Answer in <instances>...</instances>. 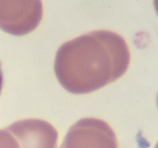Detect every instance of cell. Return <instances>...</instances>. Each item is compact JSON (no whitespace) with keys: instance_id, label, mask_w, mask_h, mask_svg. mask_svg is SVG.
<instances>
[{"instance_id":"6da1fadb","label":"cell","mask_w":158,"mask_h":148,"mask_svg":"<svg viewBox=\"0 0 158 148\" xmlns=\"http://www.w3.org/2000/svg\"><path fill=\"white\" fill-rule=\"evenodd\" d=\"M131 61L125 40L114 32L94 31L64 43L56 54L59 83L73 94H86L115 81Z\"/></svg>"},{"instance_id":"7a4b0ae2","label":"cell","mask_w":158,"mask_h":148,"mask_svg":"<svg viewBox=\"0 0 158 148\" xmlns=\"http://www.w3.org/2000/svg\"><path fill=\"white\" fill-rule=\"evenodd\" d=\"M41 0H0V28L14 35H26L43 18Z\"/></svg>"},{"instance_id":"3957f363","label":"cell","mask_w":158,"mask_h":148,"mask_svg":"<svg viewBox=\"0 0 158 148\" xmlns=\"http://www.w3.org/2000/svg\"><path fill=\"white\" fill-rule=\"evenodd\" d=\"M60 148H118V143L115 133L106 122L85 118L69 130Z\"/></svg>"},{"instance_id":"277c9868","label":"cell","mask_w":158,"mask_h":148,"mask_svg":"<svg viewBox=\"0 0 158 148\" xmlns=\"http://www.w3.org/2000/svg\"><path fill=\"white\" fill-rule=\"evenodd\" d=\"M7 130L16 139L19 148H56L57 131L44 120H20Z\"/></svg>"},{"instance_id":"5b68a950","label":"cell","mask_w":158,"mask_h":148,"mask_svg":"<svg viewBox=\"0 0 158 148\" xmlns=\"http://www.w3.org/2000/svg\"><path fill=\"white\" fill-rule=\"evenodd\" d=\"M0 148H19L16 139L7 131L0 130Z\"/></svg>"},{"instance_id":"8992f818","label":"cell","mask_w":158,"mask_h":148,"mask_svg":"<svg viewBox=\"0 0 158 148\" xmlns=\"http://www.w3.org/2000/svg\"><path fill=\"white\" fill-rule=\"evenodd\" d=\"M2 86H3V73L1 68V63H0V93H1Z\"/></svg>"},{"instance_id":"52a82bcc","label":"cell","mask_w":158,"mask_h":148,"mask_svg":"<svg viewBox=\"0 0 158 148\" xmlns=\"http://www.w3.org/2000/svg\"><path fill=\"white\" fill-rule=\"evenodd\" d=\"M154 9H155L156 12H157L158 15V0H154Z\"/></svg>"},{"instance_id":"ba28073f","label":"cell","mask_w":158,"mask_h":148,"mask_svg":"<svg viewBox=\"0 0 158 148\" xmlns=\"http://www.w3.org/2000/svg\"><path fill=\"white\" fill-rule=\"evenodd\" d=\"M157 106H158V93H157Z\"/></svg>"}]
</instances>
